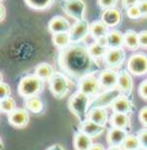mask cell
Masks as SVG:
<instances>
[{
	"label": "cell",
	"mask_w": 147,
	"mask_h": 150,
	"mask_svg": "<svg viewBox=\"0 0 147 150\" xmlns=\"http://www.w3.org/2000/svg\"><path fill=\"white\" fill-rule=\"evenodd\" d=\"M59 69L72 79L79 80L84 75L94 73L98 69V61L90 56L88 45L72 43L58 54Z\"/></svg>",
	"instance_id": "cell-1"
},
{
	"label": "cell",
	"mask_w": 147,
	"mask_h": 150,
	"mask_svg": "<svg viewBox=\"0 0 147 150\" xmlns=\"http://www.w3.org/2000/svg\"><path fill=\"white\" fill-rule=\"evenodd\" d=\"M90 101H92V97L85 93L80 92L79 89L68 98L67 102V108L70 112H72L75 117L77 118L80 122L84 120L87 118V114L89 111L90 108Z\"/></svg>",
	"instance_id": "cell-2"
},
{
	"label": "cell",
	"mask_w": 147,
	"mask_h": 150,
	"mask_svg": "<svg viewBox=\"0 0 147 150\" xmlns=\"http://www.w3.org/2000/svg\"><path fill=\"white\" fill-rule=\"evenodd\" d=\"M44 88V80L36 74H30L23 76L17 86V92L21 97L26 98L30 96H37Z\"/></svg>",
	"instance_id": "cell-3"
},
{
	"label": "cell",
	"mask_w": 147,
	"mask_h": 150,
	"mask_svg": "<svg viewBox=\"0 0 147 150\" xmlns=\"http://www.w3.org/2000/svg\"><path fill=\"white\" fill-rule=\"evenodd\" d=\"M49 91L56 98H63L70 92V88L72 86L70 76L66 75L63 71H56L53 76L49 79Z\"/></svg>",
	"instance_id": "cell-4"
},
{
	"label": "cell",
	"mask_w": 147,
	"mask_h": 150,
	"mask_svg": "<svg viewBox=\"0 0 147 150\" xmlns=\"http://www.w3.org/2000/svg\"><path fill=\"white\" fill-rule=\"evenodd\" d=\"M77 89L80 92L90 96L92 98L98 95L99 91L102 89L101 82H99V78H98V73L94 71V73L87 74L83 78H80L77 80Z\"/></svg>",
	"instance_id": "cell-5"
},
{
	"label": "cell",
	"mask_w": 147,
	"mask_h": 150,
	"mask_svg": "<svg viewBox=\"0 0 147 150\" xmlns=\"http://www.w3.org/2000/svg\"><path fill=\"white\" fill-rule=\"evenodd\" d=\"M61 8L70 18H72L75 21H79V20H84L87 4L84 0H63L61 3Z\"/></svg>",
	"instance_id": "cell-6"
},
{
	"label": "cell",
	"mask_w": 147,
	"mask_h": 150,
	"mask_svg": "<svg viewBox=\"0 0 147 150\" xmlns=\"http://www.w3.org/2000/svg\"><path fill=\"white\" fill-rule=\"evenodd\" d=\"M121 95V91L117 88L112 89H103V92L98 93L97 96L92 98L90 101V108H111V105L114 104V101L119 96Z\"/></svg>",
	"instance_id": "cell-7"
},
{
	"label": "cell",
	"mask_w": 147,
	"mask_h": 150,
	"mask_svg": "<svg viewBox=\"0 0 147 150\" xmlns=\"http://www.w3.org/2000/svg\"><path fill=\"white\" fill-rule=\"evenodd\" d=\"M127 70L134 76H142L147 74V54L133 53L127 62Z\"/></svg>",
	"instance_id": "cell-8"
},
{
	"label": "cell",
	"mask_w": 147,
	"mask_h": 150,
	"mask_svg": "<svg viewBox=\"0 0 147 150\" xmlns=\"http://www.w3.org/2000/svg\"><path fill=\"white\" fill-rule=\"evenodd\" d=\"M70 35L72 43H83L87 39V36L90 35V23L85 18L75 21V23L71 26Z\"/></svg>",
	"instance_id": "cell-9"
},
{
	"label": "cell",
	"mask_w": 147,
	"mask_h": 150,
	"mask_svg": "<svg viewBox=\"0 0 147 150\" xmlns=\"http://www.w3.org/2000/svg\"><path fill=\"white\" fill-rule=\"evenodd\" d=\"M30 122V111L26 108H17L8 114V123L14 128H25Z\"/></svg>",
	"instance_id": "cell-10"
},
{
	"label": "cell",
	"mask_w": 147,
	"mask_h": 150,
	"mask_svg": "<svg viewBox=\"0 0 147 150\" xmlns=\"http://www.w3.org/2000/svg\"><path fill=\"white\" fill-rule=\"evenodd\" d=\"M125 61L124 48H108L106 56L103 57V62L107 67L119 69Z\"/></svg>",
	"instance_id": "cell-11"
},
{
	"label": "cell",
	"mask_w": 147,
	"mask_h": 150,
	"mask_svg": "<svg viewBox=\"0 0 147 150\" xmlns=\"http://www.w3.org/2000/svg\"><path fill=\"white\" fill-rule=\"evenodd\" d=\"M99 82H101L102 89H112L117 87V79H119V71L116 69H103L98 73Z\"/></svg>",
	"instance_id": "cell-12"
},
{
	"label": "cell",
	"mask_w": 147,
	"mask_h": 150,
	"mask_svg": "<svg viewBox=\"0 0 147 150\" xmlns=\"http://www.w3.org/2000/svg\"><path fill=\"white\" fill-rule=\"evenodd\" d=\"M123 14L119 11L116 7L114 8H108V9H103L102 14H101V20L107 25L110 29H115L116 26H119L121 22Z\"/></svg>",
	"instance_id": "cell-13"
},
{
	"label": "cell",
	"mask_w": 147,
	"mask_h": 150,
	"mask_svg": "<svg viewBox=\"0 0 147 150\" xmlns=\"http://www.w3.org/2000/svg\"><path fill=\"white\" fill-rule=\"evenodd\" d=\"M71 26L72 25L68 22L65 17H62V16H54L48 22V31L51 34L65 33V31H70Z\"/></svg>",
	"instance_id": "cell-14"
},
{
	"label": "cell",
	"mask_w": 147,
	"mask_h": 150,
	"mask_svg": "<svg viewBox=\"0 0 147 150\" xmlns=\"http://www.w3.org/2000/svg\"><path fill=\"white\" fill-rule=\"evenodd\" d=\"M112 111L115 112H124V114H130L134 109L133 102L130 101V98L128 97V95L121 93L119 97L114 101V104L111 105Z\"/></svg>",
	"instance_id": "cell-15"
},
{
	"label": "cell",
	"mask_w": 147,
	"mask_h": 150,
	"mask_svg": "<svg viewBox=\"0 0 147 150\" xmlns=\"http://www.w3.org/2000/svg\"><path fill=\"white\" fill-rule=\"evenodd\" d=\"M79 129L94 139V137H98V136L102 135L103 131H105V127L101 126V124H98V123H94L93 120L88 119V118H85L84 120L80 122Z\"/></svg>",
	"instance_id": "cell-16"
},
{
	"label": "cell",
	"mask_w": 147,
	"mask_h": 150,
	"mask_svg": "<svg viewBox=\"0 0 147 150\" xmlns=\"http://www.w3.org/2000/svg\"><path fill=\"white\" fill-rule=\"evenodd\" d=\"M117 88L121 91V93L129 96L133 91V79L132 74L128 70L119 71V79H117Z\"/></svg>",
	"instance_id": "cell-17"
},
{
	"label": "cell",
	"mask_w": 147,
	"mask_h": 150,
	"mask_svg": "<svg viewBox=\"0 0 147 150\" xmlns=\"http://www.w3.org/2000/svg\"><path fill=\"white\" fill-rule=\"evenodd\" d=\"M128 133L127 129H121V128H116V127H111L107 132V142L110 146H121V144L124 142L125 137Z\"/></svg>",
	"instance_id": "cell-18"
},
{
	"label": "cell",
	"mask_w": 147,
	"mask_h": 150,
	"mask_svg": "<svg viewBox=\"0 0 147 150\" xmlns=\"http://www.w3.org/2000/svg\"><path fill=\"white\" fill-rule=\"evenodd\" d=\"M87 118L90 120H93L94 123H98L101 126L106 127V124L110 120V117H108V112L106 110V108H92L89 109L88 114H87Z\"/></svg>",
	"instance_id": "cell-19"
},
{
	"label": "cell",
	"mask_w": 147,
	"mask_h": 150,
	"mask_svg": "<svg viewBox=\"0 0 147 150\" xmlns=\"http://www.w3.org/2000/svg\"><path fill=\"white\" fill-rule=\"evenodd\" d=\"M93 145V137L84 133L83 131H76L74 133V149L75 150H89Z\"/></svg>",
	"instance_id": "cell-20"
},
{
	"label": "cell",
	"mask_w": 147,
	"mask_h": 150,
	"mask_svg": "<svg viewBox=\"0 0 147 150\" xmlns=\"http://www.w3.org/2000/svg\"><path fill=\"white\" fill-rule=\"evenodd\" d=\"M111 127L121 128V129H130V117L129 114H124V112H115L112 111V115L108 120Z\"/></svg>",
	"instance_id": "cell-21"
},
{
	"label": "cell",
	"mask_w": 147,
	"mask_h": 150,
	"mask_svg": "<svg viewBox=\"0 0 147 150\" xmlns=\"http://www.w3.org/2000/svg\"><path fill=\"white\" fill-rule=\"evenodd\" d=\"M52 42H53V44H54L56 48H58L59 51L65 49L66 47H68L70 44H72V40H71L70 31L52 34Z\"/></svg>",
	"instance_id": "cell-22"
},
{
	"label": "cell",
	"mask_w": 147,
	"mask_h": 150,
	"mask_svg": "<svg viewBox=\"0 0 147 150\" xmlns=\"http://www.w3.org/2000/svg\"><path fill=\"white\" fill-rule=\"evenodd\" d=\"M108 31H110V27L103 22L102 20H97L93 23H90V36L94 40L106 36L108 34Z\"/></svg>",
	"instance_id": "cell-23"
},
{
	"label": "cell",
	"mask_w": 147,
	"mask_h": 150,
	"mask_svg": "<svg viewBox=\"0 0 147 150\" xmlns=\"http://www.w3.org/2000/svg\"><path fill=\"white\" fill-rule=\"evenodd\" d=\"M23 105L31 114H40V112L44 110V104H43V101L40 100L39 96H30V97H26Z\"/></svg>",
	"instance_id": "cell-24"
},
{
	"label": "cell",
	"mask_w": 147,
	"mask_h": 150,
	"mask_svg": "<svg viewBox=\"0 0 147 150\" xmlns=\"http://www.w3.org/2000/svg\"><path fill=\"white\" fill-rule=\"evenodd\" d=\"M108 48H123L124 45V34L116 29H110L107 35Z\"/></svg>",
	"instance_id": "cell-25"
},
{
	"label": "cell",
	"mask_w": 147,
	"mask_h": 150,
	"mask_svg": "<svg viewBox=\"0 0 147 150\" xmlns=\"http://www.w3.org/2000/svg\"><path fill=\"white\" fill-rule=\"evenodd\" d=\"M124 45L130 51H137L139 48V34L134 30H127L124 33Z\"/></svg>",
	"instance_id": "cell-26"
},
{
	"label": "cell",
	"mask_w": 147,
	"mask_h": 150,
	"mask_svg": "<svg viewBox=\"0 0 147 150\" xmlns=\"http://www.w3.org/2000/svg\"><path fill=\"white\" fill-rule=\"evenodd\" d=\"M107 49H108L107 47L102 45L101 43H98L97 40H94V42L90 43L88 45V51L90 53V56H92L96 61L103 60V57H105L106 53H107Z\"/></svg>",
	"instance_id": "cell-27"
},
{
	"label": "cell",
	"mask_w": 147,
	"mask_h": 150,
	"mask_svg": "<svg viewBox=\"0 0 147 150\" xmlns=\"http://www.w3.org/2000/svg\"><path fill=\"white\" fill-rule=\"evenodd\" d=\"M56 71L53 70L52 65L46 64V62H41V64H39L35 67V71H34V74H36L39 78H41L44 82H49V79L53 76V74Z\"/></svg>",
	"instance_id": "cell-28"
},
{
	"label": "cell",
	"mask_w": 147,
	"mask_h": 150,
	"mask_svg": "<svg viewBox=\"0 0 147 150\" xmlns=\"http://www.w3.org/2000/svg\"><path fill=\"white\" fill-rule=\"evenodd\" d=\"M56 0H25L26 5L34 11H46L54 4Z\"/></svg>",
	"instance_id": "cell-29"
},
{
	"label": "cell",
	"mask_w": 147,
	"mask_h": 150,
	"mask_svg": "<svg viewBox=\"0 0 147 150\" xmlns=\"http://www.w3.org/2000/svg\"><path fill=\"white\" fill-rule=\"evenodd\" d=\"M141 140L138 135H128L125 137L124 142L121 144V148L123 150H137L141 148Z\"/></svg>",
	"instance_id": "cell-30"
},
{
	"label": "cell",
	"mask_w": 147,
	"mask_h": 150,
	"mask_svg": "<svg viewBox=\"0 0 147 150\" xmlns=\"http://www.w3.org/2000/svg\"><path fill=\"white\" fill-rule=\"evenodd\" d=\"M14 109H17V104H15V101L11 96L7 98H1V101H0V110H1V112L8 115L9 112H12Z\"/></svg>",
	"instance_id": "cell-31"
},
{
	"label": "cell",
	"mask_w": 147,
	"mask_h": 150,
	"mask_svg": "<svg viewBox=\"0 0 147 150\" xmlns=\"http://www.w3.org/2000/svg\"><path fill=\"white\" fill-rule=\"evenodd\" d=\"M125 11H127V16L130 18V20H139V18H142V13H141V9L138 7V4L132 5V7L127 8Z\"/></svg>",
	"instance_id": "cell-32"
},
{
	"label": "cell",
	"mask_w": 147,
	"mask_h": 150,
	"mask_svg": "<svg viewBox=\"0 0 147 150\" xmlns=\"http://www.w3.org/2000/svg\"><path fill=\"white\" fill-rule=\"evenodd\" d=\"M119 0H97V4H98V7L102 9H108V8H114L116 7Z\"/></svg>",
	"instance_id": "cell-33"
},
{
	"label": "cell",
	"mask_w": 147,
	"mask_h": 150,
	"mask_svg": "<svg viewBox=\"0 0 147 150\" xmlns=\"http://www.w3.org/2000/svg\"><path fill=\"white\" fill-rule=\"evenodd\" d=\"M138 95H139V97L142 100L147 101V79L141 82L139 87H138Z\"/></svg>",
	"instance_id": "cell-34"
},
{
	"label": "cell",
	"mask_w": 147,
	"mask_h": 150,
	"mask_svg": "<svg viewBox=\"0 0 147 150\" xmlns=\"http://www.w3.org/2000/svg\"><path fill=\"white\" fill-rule=\"evenodd\" d=\"M12 91H11V87L8 86L7 83L1 82V84H0V97L1 98H7L11 96Z\"/></svg>",
	"instance_id": "cell-35"
},
{
	"label": "cell",
	"mask_w": 147,
	"mask_h": 150,
	"mask_svg": "<svg viewBox=\"0 0 147 150\" xmlns=\"http://www.w3.org/2000/svg\"><path fill=\"white\" fill-rule=\"evenodd\" d=\"M138 119L143 127H147V106H145V108H142L139 110Z\"/></svg>",
	"instance_id": "cell-36"
},
{
	"label": "cell",
	"mask_w": 147,
	"mask_h": 150,
	"mask_svg": "<svg viewBox=\"0 0 147 150\" xmlns=\"http://www.w3.org/2000/svg\"><path fill=\"white\" fill-rule=\"evenodd\" d=\"M137 135H138L139 140H141V145H142L143 148H147V127L141 129Z\"/></svg>",
	"instance_id": "cell-37"
},
{
	"label": "cell",
	"mask_w": 147,
	"mask_h": 150,
	"mask_svg": "<svg viewBox=\"0 0 147 150\" xmlns=\"http://www.w3.org/2000/svg\"><path fill=\"white\" fill-rule=\"evenodd\" d=\"M138 34H139V45H141V48L147 49V30H143Z\"/></svg>",
	"instance_id": "cell-38"
},
{
	"label": "cell",
	"mask_w": 147,
	"mask_h": 150,
	"mask_svg": "<svg viewBox=\"0 0 147 150\" xmlns=\"http://www.w3.org/2000/svg\"><path fill=\"white\" fill-rule=\"evenodd\" d=\"M138 7L142 13V18H147V0H139Z\"/></svg>",
	"instance_id": "cell-39"
},
{
	"label": "cell",
	"mask_w": 147,
	"mask_h": 150,
	"mask_svg": "<svg viewBox=\"0 0 147 150\" xmlns=\"http://www.w3.org/2000/svg\"><path fill=\"white\" fill-rule=\"evenodd\" d=\"M138 3H139V0H123V7L127 9V8L132 7V5L138 4Z\"/></svg>",
	"instance_id": "cell-40"
},
{
	"label": "cell",
	"mask_w": 147,
	"mask_h": 150,
	"mask_svg": "<svg viewBox=\"0 0 147 150\" xmlns=\"http://www.w3.org/2000/svg\"><path fill=\"white\" fill-rule=\"evenodd\" d=\"M45 150H66V149H65L62 145H59V144H54V145L49 146V148L45 149Z\"/></svg>",
	"instance_id": "cell-41"
},
{
	"label": "cell",
	"mask_w": 147,
	"mask_h": 150,
	"mask_svg": "<svg viewBox=\"0 0 147 150\" xmlns=\"http://www.w3.org/2000/svg\"><path fill=\"white\" fill-rule=\"evenodd\" d=\"M89 150H107V149H105V146L102 144H93Z\"/></svg>",
	"instance_id": "cell-42"
},
{
	"label": "cell",
	"mask_w": 147,
	"mask_h": 150,
	"mask_svg": "<svg viewBox=\"0 0 147 150\" xmlns=\"http://www.w3.org/2000/svg\"><path fill=\"white\" fill-rule=\"evenodd\" d=\"M0 13H1V16H0V21H4L5 20V7L4 4H0Z\"/></svg>",
	"instance_id": "cell-43"
},
{
	"label": "cell",
	"mask_w": 147,
	"mask_h": 150,
	"mask_svg": "<svg viewBox=\"0 0 147 150\" xmlns=\"http://www.w3.org/2000/svg\"><path fill=\"white\" fill-rule=\"evenodd\" d=\"M107 150H123V148L121 146H110Z\"/></svg>",
	"instance_id": "cell-44"
},
{
	"label": "cell",
	"mask_w": 147,
	"mask_h": 150,
	"mask_svg": "<svg viewBox=\"0 0 147 150\" xmlns=\"http://www.w3.org/2000/svg\"><path fill=\"white\" fill-rule=\"evenodd\" d=\"M137 150H147V148H143V146H141V148L137 149Z\"/></svg>",
	"instance_id": "cell-45"
},
{
	"label": "cell",
	"mask_w": 147,
	"mask_h": 150,
	"mask_svg": "<svg viewBox=\"0 0 147 150\" xmlns=\"http://www.w3.org/2000/svg\"><path fill=\"white\" fill-rule=\"evenodd\" d=\"M0 1H4V0H0Z\"/></svg>",
	"instance_id": "cell-46"
}]
</instances>
